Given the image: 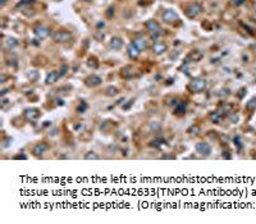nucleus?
<instances>
[{
    "mask_svg": "<svg viewBox=\"0 0 256 224\" xmlns=\"http://www.w3.org/2000/svg\"><path fill=\"white\" fill-rule=\"evenodd\" d=\"M59 78V74L57 72H51V73H49L47 74V77H46V83H54V82H57V79Z\"/></svg>",
    "mask_w": 256,
    "mask_h": 224,
    "instance_id": "ddd939ff",
    "label": "nucleus"
},
{
    "mask_svg": "<svg viewBox=\"0 0 256 224\" xmlns=\"http://www.w3.org/2000/svg\"><path fill=\"white\" fill-rule=\"evenodd\" d=\"M85 158H86V159H99V156H97L95 152H89Z\"/></svg>",
    "mask_w": 256,
    "mask_h": 224,
    "instance_id": "a211bd4d",
    "label": "nucleus"
},
{
    "mask_svg": "<svg viewBox=\"0 0 256 224\" xmlns=\"http://www.w3.org/2000/svg\"><path fill=\"white\" fill-rule=\"evenodd\" d=\"M128 55L132 59H137V58H139L140 50L137 49V46L135 45V44H129V45H128Z\"/></svg>",
    "mask_w": 256,
    "mask_h": 224,
    "instance_id": "1a4fd4ad",
    "label": "nucleus"
},
{
    "mask_svg": "<svg viewBox=\"0 0 256 224\" xmlns=\"http://www.w3.org/2000/svg\"><path fill=\"white\" fill-rule=\"evenodd\" d=\"M133 76V72H132V68L131 67H126L122 69V77L124 78H131Z\"/></svg>",
    "mask_w": 256,
    "mask_h": 224,
    "instance_id": "dca6fc26",
    "label": "nucleus"
},
{
    "mask_svg": "<svg viewBox=\"0 0 256 224\" xmlns=\"http://www.w3.org/2000/svg\"><path fill=\"white\" fill-rule=\"evenodd\" d=\"M111 16H114V8H109L108 12H107V17L108 18H111Z\"/></svg>",
    "mask_w": 256,
    "mask_h": 224,
    "instance_id": "412c9836",
    "label": "nucleus"
},
{
    "mask_svg": "<svg viewBox=\"0 0 256 224\" xmlns=\"http://www.w3.org/2000/svg\"><path fill=\"white\" fill-rule=\"evenodd\" d=\"M159 127H160L159 124H153V126H151V128H153V129H154V128H155V129H158Z\"/></svg>",
    "mask_w": 256,
    "mask_h": 224,
    "instance_id": "393cba45",
    "label": "nucleus"
},
{
    "mask_svg": "<svg viewBox=\"0 0 256 224\" xmlns=\"http://www.w3.org/2000/svg\"><path fill=\"white\" fill-rule=\"evenodd\" d=\"M186 111V104H179L178 107L176 108V113L177 114H183Z\"/></svg>",
    "mask_w": 256,
    "mask_h": 224,
    "instance_id": "f3484780",
    "label": "nucleus"
},
{
    "mask_svg": "<svg viewBox=\"0 0 256 224\" xmlns=\"http://www.w3.org/2000/svg\"><path fill=\"white\" fill-rule=\"evenodd\" d=\"M100 82H101V78L97 76H91L86 79V85L87 86H97Z\"/></svg>",
    "mask_w": 256,
    "mask_h": 224,
    "instance_id": "9b49d317",
    "label": "nucleus"
},
{
    "mask_svg": "<svg viewBox=\"0 0 256 224\" xmlns=\"http://www.w3.org/2000/svg\"><path fill=\"white\" fill-rule=\"evenodd\" d=\"M243 3H245V0H233V4L234 5H241Z\"/></svg>",
    "mask_w": 256,
    "mask_h": 224,
    "instance_id": "5701e85b",
    "label": "nucleus"
},
{
    "mask_svg": "<svg viewBox=\"0 0 256 224\" xmlns=\"http://www.w3.org/2000/svg\"><path fill=\"white\" fill-rule=\"evenodd\" d=\"M205 86H206V82H205V79L202 78H196V79H193L192 82L190 83V90L192 92H201L204 89H205Z\"/></svg>",
    "mask_w": 256,
    "mask_h": 224,
    "instance_id": "7ed1b4c3",
    "label": "nucleus"
},
{
    "mask_svg": "<svg viewBox=\"0 0 256 224\" xmlns=\"http://www.w3.org/2000/svg\"><path fill=\"white\" fill-rule=\"evenodd\" d=\"M255 10H256V4H255Z\"/></svg>",
    "mask_w": 256,
    "mask_h": 224,
    "instance_id": "bb28decb",
    "label": "nucleus"
},
{
    "mask_svg": "<svg viewBox=\"0 0 256 224\" xmlns=\"http://www.w3.org/2000/svg\"><path fill=\"white\" fill-rule=\"evenodd\" d=\"M35 33L39 39H46V37L50 35V30L47 27H44V26H39L35 28Z\"/></svg>",
    "mask_w": 256,
    "mask_h": 224,
    "instance_id": "39448f33",
    "label": "nucleus"
},
{
    "mask_svg": "<svg viewBox=\"0 0 256 224\" xmlns=\"http://www.w3.org/2000/svg\"><path fill=\"white\" fill-rule=\"evenodd\" d=\"M196 150L201 155H209L210 151H211V147L208 144H205V142H198V144L196 145Z\"/></svg>",
    "mask_w": 256,
    "mask_h": 224,
    "instance_id": "423d86ee",
    "label": "nucleus"
},
{
    "mask_svg": "<svg viewBox=\"0 0 256 224\" xmlns=\"http://www.w3.org/2000/svg\"><path fill=\"white\" fill-rule=\"evenodd\" d=\"M163 19H164V22H167V23H173V22H176L177 19H178V16H177V13L174 10H167L165 13L163 14Z\"/></svg>",
    "mask_w": 256,
    "mask_h": 224,
    "instance_id": "20e7f679",
    "label": "nucleus"
},
{
    "mask_svg": "<svg viewBox=\"0 0 256 224\" xmlns=\"http://www.w3.org/2000/svg\"><path fill=\"white\" fill-rule=\"evenodd\" d=\"M122 45H123V41H122V39H119V37H113V39L110 40V47L114 49V50L121 49Z\"/></svg>",
    "mask_w": 256,
    "mask_h": 224,
    "instance_id": "9d476101",
    "label": "nucleus"
},
{
    "mask_svg": "<svg viewBox=\"0 0 256 224\" xmlns=\"http://www.w3.org/2000/svg\"><path fill=\"white\" fill-rule=\"evenodd\" d=\"M65 71H67V65L64 64V65H63V68H61V69H60L59 76H64V74H65Z\"/></svg>",
    "mask_w": 256,
    "mask_h": 224,
    "instance_id": "4be33fe9",
    "label": "nucleus"
},
{
    "mask_svg": "<svg viewBox=\"0 0 256 224\" xmlns=\"http://www.w3.org/2000/svg\"><path fill=\"white\" fill-rule=\"evenodd\" d=\"M201 10H202V8H201V5H200V4H188L184 8V12H186L187 17H190V18L197 17L200 13H201Z\"/></svg>",
    "mask_w": 256,
    "mask_h": 224,
    "instance_id": "f257e3e1",
    "label": "nucleus"
},
{
    "mask_svg": "<svg viewBox=\"0 0 256 224\" xmlns=\"http://www.w3.org/2000/svg\"><path fill=\"white\" fill-rule=\"evenodd\" d=\"M26 117L30 121H35L36 118L39 117V113H37V110H35V109H28V110H26Z\"/></svg>",
    "mask_w": 256,
    "mask_h": 224,
    "instance_id": "2eb2a0df",
    "label": "nucleus"
},
{
    "mask_svg": "<svg viewBox=\"0 0 256 224\" xmlns=\"http://www.w3.org/2000/svg\"><path fill=\"white\" fill-rule=\"evenodd\" d=\"M108 91H109V92H108L109 95H115V94H117V89H109Z\"/></svg>",
    "mask_w": 256,
    "mask_h": 224,
    "instance_id": "b1692460",
    "label": "nucleus"
},
{
    "mask_svg": "<svg viewBox=\"0 0 256 224\" xmlns=\"http://www.w3.org/2000/svg\"><path fill=\"white\" fill-rule=\"evenodd\" d=\"M146 27L149 31H151V32H155V33H159V31H160V26H159V23L156 21H147L146 22Z\"/></svg>",
    "mask_w": 256,
    "mask_h": 224,
    "instance_id": "6e6552de",
    "label": "nucleus"
},
{
    "mask_svg": "<svg viewBox=\"0 0 256 224\" xmlns=\"http://www.w3.org/2000/svg\"><path fill=\"white\" fill-rule=\"evenodd\" d=\"M53 39L57 42H68L72 39V33L68 32V31H57L53 35Z\"/></svg>",
    "mask_w": 256,
    "mask_h": 224,
    "instance_id": "f03ea898",
    "label": "nucleus"
},
{
    "mask_svg": "<svg viewBox=\"0 0 256 224\" xmlns=\"http://www.w3.org/2000/svg\"><path fill=\"white\" fill-rule=\"evenodd\" d=\"M5 3H7V0H2V5H5Z\"/></svg>",
    "mask_w": 256,
    "mask_h": 224,
    "instance_id": "a878e982",
    "label": "nucleus"
},
{
    "mask_svg": "<svg viewBox=\"0 0 256 224\" xmlns=\"http://www.w3.org/2000/svg\"><path fill=\"white\" fill-rule=\"evenodd\" d=\"M46 145L45 144H39V145H36L35 149H33V154L36 155V156H40L41 154H44V151L46 150Z\"/></svg>",
    "mask_w": 256,
    "mask_h": 224,
    "instance_id": "f8f14e48",
    "label": "nucleus"
},
{
    "mask_svg": "<svg viewBox=\"0 0 256 224\" xmlns=\"http://www.w3.org/2000/svg\"><path fill=\"white\" fill-rule=\"evenodd\" d=\"M7 44H8V46H16L17 45V41L14 39H8Z\"/></svg>",
    "mask_w": 256,
    "mask_h": 224,
    "instance_id": "aec40b11",
    "label": "nucleus"
},
{
    "mask_svg": "<svg viewBox=\"0 0 256 224\" xmlns=\"http://www.w3.org/2000/svg\"><path fill=\"white\" fill-rule=\"evenodd\" d=\"M201 57H202V55L200 54V53H192V54H191V58H192V59H195V60H198Z\"/></svg>",
    "mask_w": 256,
    "mask_h": 224,
    "instance_id": "6ab92c4d",
    "label": "nucleus"
},
{
    "mask_svg": "<svg viewBox=\"0 0 256 224\" xmlns=\"http://www.w3.org/2000/svg\"><path fill=\"white\" fill-rule=\"evenodd\" d=\"M133 44L137 46V49H139L140 51H141V50H145V49L147 47V44H146V41L143 40V39H137Z\"/></svg>",
    "mask_w": 256,
    "mask_h": 224,
    "instance_id": "4468645a",
    "label": "nucleus"
},
{
    "mask_svg": "<svg viewBox=\"0 0 256 224\" xmlns=\"http://www.w3.org/2000/svg\"><path fill=\"white\" fill-rule=\"evenodd\" d=\"M167 50V45H165V42L163 41H156L154 44V46H153V51L155 54H161V53H164Z\"/></svg>",
    "mask_w": 256,
    "mask_h": 224,
    "instance_id": "0eeeda50",
    "label": "nucleus"
}]
</instances>
